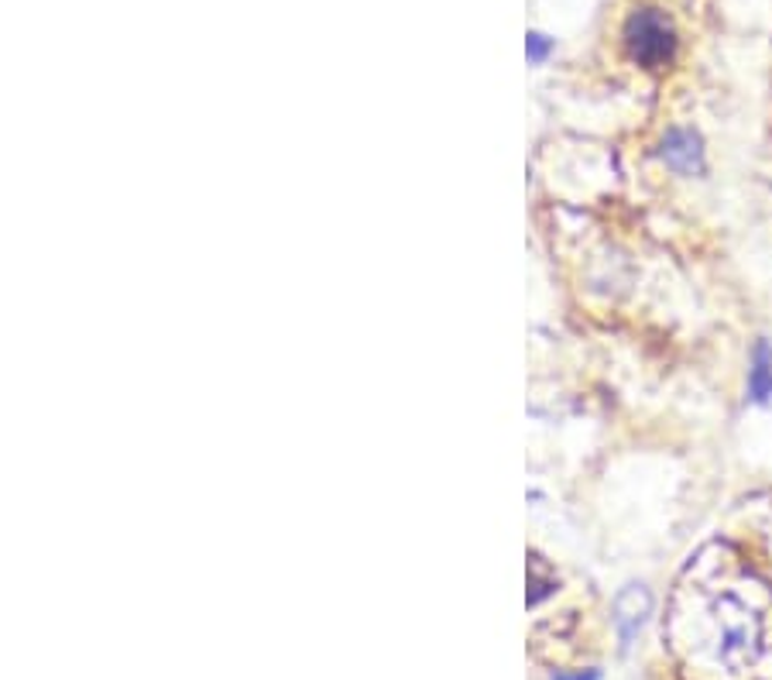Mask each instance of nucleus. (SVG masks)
<instances>
[{
	"label": "nucleus",
	"instance_id": "f257e3e1",
	"mask_svg": "<svg viewBox=\"0 0 772 680\" xmlns=\"http://www.w3.org/2000/svg\"><path fill=\"white\" fill-rule=\"evenodd\" d=\"M625 48H628V59L636 66L663 69L676 55V28L655 8L632 11L625 21Z\"/></svg>",
	"mask_w": 772,
	"mask_h": 680
},
{
	"label": "nucleus",
	"instance_id": "f03ea898",
	"mask_svg": "<svg viewBox=\"0 0 772 680\" xmlns=\"http://www.w3.org/2000/svg\"><path fill=\"white\" fill-rule=\"evenodd\" d=\"M663 162L676 173L691 176V173H701L704 168V149H701V138L686 128H673L666 138H663Z\"/></svg>",
	"mask_w": 772,
	"mask_h": 680
},
{
	"label": "nucleus",
	"instance_id": "7ed1b4c3",
	"mask_svg": "<svg viewBox=\"0 0 772 680\" xmlns=\"http://www.w3.org/2000/svg\"><path fill=\"white\" fill-rule=\"evenodd\" d=\"M652 608V599H649V591L642 584H632V588H625L618 594V602H615V626L625 639V646L636 639V633L646 626V615Z\"/></svg>",
	"mask_w": 772,
	"mask_h": 680
},
{
	"label": "nucleus",
	"instance_id": "20e7f679",
	"mask_svg": "<svg viewBox=\"0 0 772 680\" xmlns=\"http://www.w3.org/2000/svg\"><path fill=\"white\" fill-rule=\"evenodd\" d=\"M749 395L752 403H772V348L769 340H759L752 351V372H749Z\"/></svg>",
	"mask_w": 772,
	"mask_h": 680
},
{
	"label": "nucleus",
	"instance_id": "39448f33",
	"mask_svg": "<svg viewBox=\"0 0 772 680\" xmlns=\"http://www.w3.org/2000/svg\"><path fill=\"white\" fill-rule=\"evenodd\" d=\"M529 605H536L542 594H550L553 588H556V581H550V578H542V560L539 557H532L529 560Z\"/></svg>",
	"mask_w": 772,
	"mask_h": 680
},
{
	"label": "nucleus",
	"instance_id": "423d86ee",
	"mask_svg": "<svg viewBox=\"0 0 772 680\" xmlns=\"http://www.w3.org/2000/svg\"><path fill=\"white\" fill-rule=\"evenodd\" d=\"M553 680H597L594 673H556Z\"/></svg>",
	"mask_w": 772,
	"mask_h": 680
}]
</instances>
